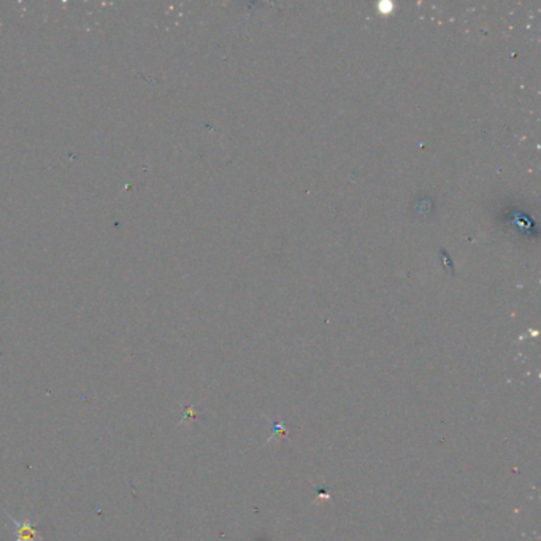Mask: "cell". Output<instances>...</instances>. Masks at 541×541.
<instances>
[{
    "mask_svg": "<svg viewBox=\"0 0 541 541\" xmlns=\"http://www.w3.org/2000/svg\"><path fill=\"white\" fill-rule=\"evenodd\" d=\"M10 521L13 522V527L16 531L15 541H40V535L37 532V524L31 522L29 519H24L22 522H18L13 516H8Z\"/></svg>",
    "mask_w": 541,
    "mask_h": 541,
    "instance_id": "6da1fadb",
    "label": "cell"
}]
</instances>
